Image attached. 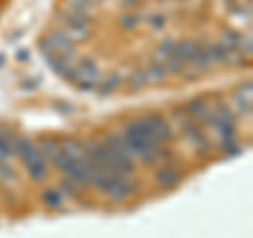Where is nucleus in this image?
I'll use <instances>...</instances> for the list:
<instances>
[{"instance_id": "23", "label": "nucleus", "mask_w": 253, "mask_h": 238, "mask_svg": "<svg viewBox=\"0 0 253 238\" xmlns=\"http://www.w3.org/2000/svg\"><path fill=\"white\" fill-rule=\"evenodd\" d=\"M161 2H163V0H161Z\"/></svg>"}, {"instance_id": "2", "label": "nucleus", "mask_w": 253, "mask_h": 238, "mask_svg": "<svg viewBox=\"0 0 253 238\" xmlns=\"http://www.w3.org/2000/svg\"><path fill=\"white\" fill-rule=\"evenodd\" d=\"M15 154L19 156V160L26 166V173L30 175V179L34 181L46 179L49 164H46V158L42 156L36 141H32L26 135H15Z\"/></svg>"}, {"instance_id": "12", "label": "nucleus", "mask_w": 253, "mask_h": 238, "mask_svg": "<svg viewBox=\"0 0 253 238\" xmlns=\"http://www.w3.org/2000/svg\"><path fill=\"white\" fill-rule=\"evenodd\" d=\"M232 101L236 104L241 114H247V116L251 114V80L241 82L239 86H236V91L232 95Z\"/></svg>"}, {"instance_id": "5", "label": "nucleus", "mask_w": 253, "mask_h": 238, "mask_svg": "<svg viewBox=\"0 0 253 238\" xmlns=\"http://www.w3.org/2000/svg\"><path fill=\"white\" fill-rule=\"evenodd\" d=\"M41 51L44 53L46 61L53 57H72L74 55V42L63 34V32H51L41 40Z\"/></svg>"}, {"instance_id": "17", "label": "nucleus", "mask_w": 253, "mask_h": 238, "mask_svg": "<svg viewBox=\"0 0 253 238\" xmlns=\"http://www.w3.org/2000/svg\"><path fill=\"white\" fill-rule=\"evenodd\" d=\"M118 82H121V76L118 74H112V76H108L104 82H101V93H112L116 86H118Z\"/></svg>"}, {"instance_id": "20", "label": "nucleus", "mask_w": 253, "mask_h": 238, "mask_svg": "<svg viewBox=\"0 0 253 238\" xmlns=\"http://www.w3.org/2000/svg\"><path fill=\"white\" fill-rule=\"evenodd\" d=\"M17 57H19V59H23V57H26V59H28V51H19V55H17Z\"/></svg>"}, {"instance_id": "9", "label": "nucleus", "mask_w": 253, "mask_h": 238, "mask_svg": "<svg viewBox=\"0 0 253 238\" xmlns=\"http://www.w3.org/2000/svg\"><path fill=\"white\" fill-rule=\"evenodd\" d=\"M186 114L192 118V120H196L201 126H209V120H211V104L209 101H205L203 97H192L188 101V104L184 106Z\"/></svg>"}, {"instance_id": "1", "label": "nucleus", "mask_w": 253, "mask_h": 238, "mask_svg": "<svg viewBox=\"0 0 253 238\" xmlns=\"http://www.w3.org/2000/svg\"><path fill=\"white\" fill-rule=\"evenodd\" d=\"M121 137L126 144V148H129V152L133 154V158L137 156L144 164H156L161 158H169V152L163 150L161 144H156L154 137L146 131V126L141 124L139 118L123 124Z\"/></svg>"}, {"instance_id": "19", "label": "nucleus", "mask_w": 253, "mask_h": 238, "mask_svg": "<svg viewBox=\"0 0 253 238\" xmlns=\"http://www.w3.org/2000/svg\"><path fill=\"white\" fill-rule=\"evenodd\" d=\"M148 21H150V26L156 28V30L165 26V17H163V15H152V17H150Z\"/></svg>"}, {"instance_id": "21", "label": "nucleus", "mask_w": 253, "mask_h": 238, "mask_svg": "<svg viewBox=\"0 0 253 238\" xmlns=\"http://www.w3.org/2000/svg\"><path fill=\"white\" fill-rule=\"evenodd\" d=\"M125 4H135V0H123Z\"/></svg>"}, {"instance_id": "15", "label": "nucleus", "mask_w": 253, "mask_h": 238, "mask_svg": "<svg viewBox=\"0 0 253 238\" xmlns=\"http://www.w3.org/2000/svg\"><path fill=\"white\" fill-rule=\"evenodd\" d=\"M63 2L68 4V9H70V11L83 13V15H86V11L91 9V0H63Z\"/></svg>"}, {"instance_id": "3", "label": "nucleus", "mask_w": 253, "mask_h": 238, "mask_svg": "<svg viewBox=\"0 0 253 238\" xmlns=\"http://www.w3.org/2000/svg\"><path fill=\"white\" fill-rule=\"evenodd\" d=\"M91 186L112 200H126L137 190L135 179H131V175H121L112 171H97L91 179Z\"/></svg>"}, {"instance_id": "18", "label": "nucleus", "mask_w": 253, "mask_h": 238, "mask_svg": "<svg viewBox=\"0 0 253 238\" xmlns=\"http://www.w3.org/2000/svg\"><path fill=\"white\" fill-rule=\"evenodd\" d=\"M121 23H123V26L125 28H135L137 26V23H139V19H137V15H123V17H121Z\"/></svg>"}, {"instance_id": "16", "label": "nucleus", "mask_w": 253, "mask_h": 238, "mask_svg": "<svg viewBox=\"0 0 253 238\" xmlns=\"http://www.w3.org/2000/svg\"><path fill=\"white\" fill-rule=\"evenodd\" d=\"M148 82V76H146V70H133V74L129 78V84L133 89H139V86H144Z\"/></svg>"}, {"instance_id": "7", "label": "nucleus", "mask_w": 253, "mask_h": 238, "mask_svg": "<svg viewBox=\"0 0 253 238\" xmlns=\"http://www.w3.org/2000/svg\"><path fill=\"white\" fill-rule=\"evenodd\" d=\"M141 124L146 126V131L152 135L156 144H171L173 141V129L167 122V118L158 112H148L139 118Z\"/></svg>"}, {"instance_id": "6", "label": "nucleus", "mask_w": 253, "mask_h": 238, "mask_svg": "<svg viewBox=\"0 0 253 238\" xmlns=\"http://www.w3.org/2000/svg\"><path fill=\"white\" fill-rule=\"evenodd\" d=\"M70 82H74L81 91H91L99 84V70L91 59H78L74 61L72 68V78Z\"/></svg>"}, {"instance_id": "11", "label": "nucleus", "mask_w": 253, "mask_h": 238, "mask_svg": "<svg viewBox=\"0 0 253 238\" xmlns=\"http://www.w3.org/2000/svg\"><path fill=\"white\" fill-rule=\"evenodd\" d=\"M154 179H156V184L161 188H175L181 181V173H179L177 166L165 164V166H161V169L154 173Z\"/></svg>"}, {"instance_id": "13", "label": "nucleus", "mask_w": 253, "mask_h": 238, "mask_svg": "<svg viewBox=\"0 0 253 238\" xmlns=\"http://www.w3.org/2000/svg\"><path fill=\"white\" fill-rule=\"evenodd\" d=\"M63 202V192L59 188H46L42 192V204H46L49 209H57Z\"/></svg>"}, {"instance_id": "22", "label": "nucleus", "mask_w": 253, "mask_h": 238, "mask_svg": "<svg viewBox=\"0 0 253 238\" xmlns=\"http://www.w3.org/2000/svg\"><path fill=\"white\" fill-rule=\"evenodd\" d=\"M2 63H4V55L0 53V66H2Z\"/></svg>"}, {"instance_id": "8", "label": "nucleus", "mask_w": 253, "mask_h": 238, "mask_svg": "<svg viewBox=\"0 0 253 238\" xmlns=\"http://www.w3.org/2000/svg\"><path fill=\"white\" fill-rule=\"evenodd\" d=\"M63 23H66V34L70 40H86L89 38V32H91V23L86 19V15L83 13H74V11H68L63 15Z\"/></svg>"}, {"instance_id": "10", "label": "nucleus", "mask_w": 253, "mask_h": 238, "mask_svg": "<svg viewBox=\"0 0 253 238\" xmlns=\"http://www.w3.org/2000/svg\"><path fill=\"white\" fill-rule=\"evenodd\" d=\"M199 46L201 42H194V40H190V38H184V40H177V42H173V57H177L181 63H190L194 59V55L196 51H199Z\"/></svg>"}, {"instance_id": "4", "label": "nucleus", "mask_w": 253, "mask_h": 238, "mask_svg": "<svg viewBox=\"0 0 253 238\" xmlns=\"http://www.w3.org/2000/svg\"><path fill=\"white\" fill-rule=\"evenodd\" d=\"M173 114H175V118H177V124H179V129H181V133H184V137L192 144V148L199 152L201 156H207L209 154V150H211V139L205 135V131H203V126L196 122V120H192L188 114H186V110L184 108H179V110H173Z\"/></svg>"}, {"instance_id": "14", "label": "nucleus", "mask_w": 253, "mask_h": 238, "mask_svg": "<svg viewBox=\"0 0 253 238\" xmlns=\"http://www.w3.org/2000/svg\"><path fill=\"white\" fill-rule=\"evenodd\" d=\"M146 76H148V80L156 82V80H163V78L167 76V70H165L163 63H152L150 68H146Z\"/></svg>"}]
</instances>
